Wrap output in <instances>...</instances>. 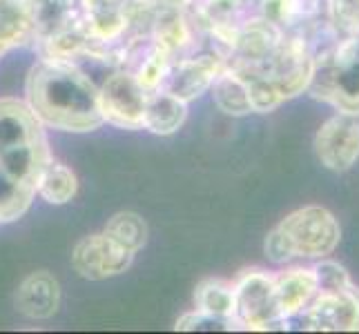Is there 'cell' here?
I'll return each instance as SVG.
<instances>
[{"instance_id": "obj_1", "label": "cell", "mask_w": 359, "mask_h": 334, "mask_svg": "<svg viewBox=\"0 0 359 334\" xmlns=\"http://www.w3.org/2000/svg\"><path fill=\"white\" fill-rule=\"evenodd\" d=\"M25 103L45 130L88 134L105 125L98 81L76 63L39 58L25 78Z\"/></svg>"}, {"instance_id": "obj_2", "label": "cell", "mask_w": 359, "mask_h": 334, "mask_svg": "<svg viewBox=\"0 0 359 334\" xmlns=\"http://www.w3.org/2000/svg\"><path fill=\"white\" fill-rule=\"evenodd\" d=\"M341 241L339 221L321 205H306L281 218L266 237L264 252L275 265L292 261H321L337 250Z\"/></svg>"}, {"instance_id": "obj_3", "label": "cell", "mask_w": 359, "mask_h": 334, "mask_svg": "<svg viewBox=\"0 0 359 334\" xmlns=\"http://www.w3.org/2000/svg\"><path fill=\"white\" fill-rule=\"evenodd\" d=\"M52 158L43 123L22 98H0V174L36 188L41 167Z\"/></svg>"}, {"instance_id": "obj_4", "label": "cell", "mask_w": 359, "mask_h": 334, "mask_svg": "<svg viewBox=\"0 0 359 334\" xmlns=\"http://www.w3.org/2000/svg\"><path fill=\"white\" fill-rule=\"evenodd\" d=\"M315 270L319 288L306 310L297 316L302 330L359 332V288L346 267L321 258Z\"/></svg>"}, {"instance_id": "obj_5", "label": "cell", "mask_w": 359, "mask_h": 334, "mask_svg": "<svg viewBox=\"0 0 359 334\" xmlns=\"http://www.w3.org/2000/svg\"><path fill=\"white\" fill-rule=\"evenodd\" d=\"M308 94L341 114L359 116V36H339L319 49Z\"/></svg>"}, {"instance_id": "obj_6", "label": "cell", "mask_w": 359, "mask_h": 334, "mask_svg": "<svg viewBox=\"0 0 359 334\" xmlns=\"http://www.w3.org/2000/svg\"><path fill=\"white\" fill-rule=\"evenodd\" d=\"M234 283V326L248 332L288 330L290 323L281 316L275 281L262 267L243 270Z\"/></svg>"}, {"instance_id": "obj_7", "label": "cell", "mask_w": 359, "mask_h": 334, "mask_svg": "<svg viewBox=\"0 0 359 334\" xmlns=\"http://www.w3.org/2000/svg\"><path fill=\"white\" fill-rule=\"evenodd\" d=\"M98 98H101V111L107 125L128 132L143 130L147 94L136 83L132 71L126 67L107 71L103 81H98Z\"/></svg>"}, {"instance_id": "obj_8", "label": "cell", "mask_w": 359, "mask_h": 334, "mask_svg": "<svg viewBox=\"0 0 359 334\" xmlns=\"http://www.w3.org/2000/svg\"><path fill=\"white\" fill-rule=\"evenodd\" d=\"M226 54L219 52L217 47L203 43L201 47L192 49L190 54L179 56L172 63L163 90L179 96L181 101L190 105L192 101L210 92V88L219 78V74L226 69Z\"/></svg>"}, {"instance_id": "obj_9", "label": "cell", "mask_w": 359, "mask_h": 334, "mask_svg": "<svg viewBox=\"0 0 359 334\" xmlns=\"http://www.w3.org/2000/svg\"><path fill=\"white\" fill-rule=\"evenodd\" d=\"M252 14V0H194L192 16L203 41L228 54L245 18Z\"/></svg>"}, {"instance_id": "obj_10", "label": "cell", "mask_w": 359, "mask_h": 334, "mask_svg": "<svg viewBox=\"0 0 359 334\" xmlns=\"http://www.w3.org/2000/svg\"><path fill=\"white\" fill-rule=\"evenodd\" d=\"M130 250L121 247L105 232L83 237L72 250V267L81 279L88 281H107L121 277L134 263Z\"/></svg>"}, {"instance_id": "obj_11", "label": "cell", "mask_w": 359, "mask_h": 334, "mask_svg": "<svg viewBox=\"0 0 359 334\" xmlns=\"http://www.w3.org/2000/svg\"><path fill=\"white\" fill-rule=\"evenodd\" d=\"M315 154L326 169L348 172L359 160V116H330L315 134Z\"/></svg>"}, {"instance_id": "obj_12", "label": "cell", "mask_w": 359, "mask_h": 334, "mask_svg": "<svg viewBox=\"0 0 359 334\" xmlns=\"http://www.w3.org/2000/svg\"><path fill=\"white\" fill-rule=\"evenodd\" d=\"M150 41L158 45L161 49L172 58H179L183 54H190L192 49L201 47L205 41L196 27L192 9L183 11V9H158L154 7V18L150 25Z\"/></svg>"}, {"instance_id": "obj_13", "label": "cell", "mask_w": 359, "mask_h": 334, "mask_svg": "<svg viewBox=\"0 0 359 334\" xmlns=\"http://www.w3.org/2000/svg\"><path fill=\"white\" fill-rule=\"evenodd\" d=\"M275 281V296L281 316L292 323L297 321L319 288L317 270L315 265H290L283 267L277 274H272Z\"/></svg>"}, {"instance_id": "obj_14", "label": "cell", "mask_w": 359, "mask_h": 334, "mask_svg": "<svg viewBox=\"0 0 359 334\" xmlns=\"http://www.w3.org/2000/svg\"><path fill=\"white\" fill-rule=\"evenodd\" d=\"M60 307V283L47 270L32 272L16 292V310L32 321L52 319Z\"/></svg>"}, {"instance_id": "obj_15", "label": "cell", "mask_w": 359, "mask_h": 334, "mask_svg": "<svg viewBox=\"0 0 359 334\" xmlns=\"http://www.w3.org/2000/svg\"><path fill=\"white\" fill-rule=\"evenodd\" d=\"M185 120H188V103L179 96L170 94L168 90H156L147 94L145 114H143V130L156 136L177 134Z\"/></svg>"}, {"instance_id": "obj_16", "label": "cell", "mask_w": 359, "mask_h": 334, "mask_svg": "<svg viewBox=\"0 0 359 334\" xmlns=\"http://www.w3.org/2000/svg\"><path fill=\"white\" fill-rule=\"evenodd\" d=\"M194 310L208 319H215L226 330L234 326V283L224 279H205L194 290Z\"/></svg>"}, {"instance_id": "obj_17", "label": "cell", "mask_w": 359, "mask_h": 334, "mask_svg": "<svg viewBox=\"0 0 359 334\" xmlns=\"http://www.w3.org/2000/svg\"><path fill=\"white\" fill-rule=\"evenodd\" d=\"M76 192H79L76 172L54 156L41 167L39 176H36V196H41L49 205H65L74 201Z\"/></svg>"}, {"instance_id": "obj_18", "label": "cell", "mask_w": 359, "mask_h": 334, "mask_svg": "<svg viewBox=\"0 0 359 334\" xmlns=\"http://www.w3.org/2000/svg\"><path fill=\"white\" fill-rule=\"evenodd\" d=\"M210 94L215 98V105L228 116H248L255 114L250 90H248L245 81L237 71H232L228 65L219 74V78L210 88Z\"/></svg>"}, {"instance_id": "obj_19", "label": "cell", "mask_w": 359, "mask_h": 334, "mask_svg": "<svg viewBox=\"0 0 359 334\" xmlns=\"http://www.w3.org/2000/svg\"><path fill=\"white\" fill-rule=\"evenodd\" d=\"M103 232L132 254H139L147 245V237H150L145 218L136 212H116L112 218H107Z\"/></svg>"}, {"instance_id": "obj_20", "label": "cell", "mask_w": 359, "mask_h": 334, "mask_svg": "<svg viewBox=\"0 0 359 334\" xmlns=\"http://www.w3.org/2000/svg\"><path fill=\"white\" fill-rule=\"evenodd\" d=\"M36 199V188L0 174V225L14 223L29 212Z\"/></svg>"}, {"instance_id": "obj_21", "label": "cell", "mask_w": 359, "mask_h": 334, "mask_svg": "<svg viewBox=\"0 0 359 334\" xmlns=\"http://www.w3.org/2000/svg\"><path fill=\"white\" fill-rule=\"evenodd\" d=\"M326 7L339 36H359V0H326Z\"/></svg>"}, {"instance_id": "obj_22", "label": "cell", "mask_w": 359, "mask_h": 334, "mask_svg": "<svg viewBox=\"0 0 359 334\" xmlns=\"http://www.w3.org/2000/svg\"><path fill=\"white\" fill-rule=\"evenodd\" d=\"M177 330H183V332H192V330H226L221 323H217L215 319H208L203 316L201 312H185L179 321H177Z\"/></svg>"}, {"instance_id": "obj_23", "label": "cell", "mask_w": 359, "mask_h": 334, "mask_svg": "<svg viewBox=\"0 0 359 334\" xmlns=\"http://www.w3.org/2000/svg\"><path fill=\"white\" fill-rule=\"evenodd\" d=\"M192 3L194 0H152V5L158 9H183V11H190Z\"/></svg>"}]
</instances>
